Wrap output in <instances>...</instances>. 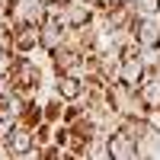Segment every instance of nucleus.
Masks as SVG:
<instances>
[{"label": "nucleus", "mask_w": 160, "mask_h": 160, "mask_svg": "<svg viewBox=\"0 0 160 160\" xmlns=\"http://www.w3.org/2000/svg\"><path fill=\"white\" fill-rule=\"evenodd\" d=\"M7 71L13 77V87H16V96L22 99H38L45 90V71L42 64L32 61V55H10L7 58Z\"/></svg>", "instance_id": "f257e3e1"}, {"label": "nucleus", "mask_w": 160, "mask_h": 160, "mask_svg": "<svg viewBox=\"0 0 160 160\" xmlns=\"http://www.w3.org/2000/svg\"><path fill=\"white\" fill-rule=\"evenodd\" d=\"M102 148H106V160H141L138 138H131L122 125H115V128L106 131Z\"/></svg>", "instance_id": "f03ea898"}, {"label": "nucleus", "mask_w": 160, "mask_h": 160, "mask_svg": "<svg viewBox=\"0 0 160 160\" xmlns=\"http://www.w3.org/2000/svg\"><path fill=\"white\" fill-rule=\"evenodd\" d=\"M0 157H10V160H19V157H35V128L19 122L16 131L10 135V141L0 148Z\"/></svg>", "instance_id": "7ed1b4c3"}, {"label": "nucleus", "mask_w": 160, "mask_h": 160, "mask_svg": "<svg viewBox=\"0 0 160 160\" xmlns=\"http://www.w3.org/2000/svg\"><path fill=\"white\" fill-rule=\"evenodd\" d=\"M131 38L148 55H160V16H138L131 26Z\"/></svg>", "instance_id": "20e7f679"}, {"label": "nucleus", "mask_w": 160, "mask_h": 160, "mask_svg": "<svg viewBox=\"0 0 160 160\" xmlns=\"http://www.w3.org/2000/svg\"><path fill=\"white\" fill-rule=\"evenodd\" d=\"M42 51V22H16L13 26V55Z\"/></svg>", "instance_id": "39448f33"}, {"label": "nucleus", "mask_w": 160, "mask_h": 160, "mask_svg": "<svg viewBox=\"0 0 160 160\" xmlns=\"http://www.w3.org/2000/svg\"><path fill=\"white\" fill-rule=\"evenodd\" d=\"M51 90L58 93V96L64 102H80L87 93V77L83 74H55V80H51Z\"/></svg>", "instance_id": "423d86ee"}, {"label": "nucleus", "mask_w": 160, "mask_h": 160, "mask_svg": "<svg viewBox=\"0 0 160 160\" xmlns=\"http://www.w3.org/2000/svg\"><path fill=\"white\" fill-rule=\"evenodd\" d=\"M138 93H141V99H144L148 115H160V71H157V64L148 71V77L138 83Z\"/></svg>", "instance_id": "0eeeda50"}, {"label": "nucleus", "mask_w": 160, "mask_h": 160, "mask_svg": "<svg viewBox=\"0 0 160 160\" xmlns=\"http://www.w3.org/2000/svg\"><path fill=\"white\" fill-rule=\"evenodd\" d=\"M68 26H64L61 19H55V16H45L42 19V51L45 55H51L55 48H61L64 42H68Z\"/></svg>", "instance_id": "6e6552de"}, {"label": "nucleus", "mask_w": 160, "mask_h": 160, "mask_svg": "<svg viewBox=\"0 0 160 160\" xmlns=\"http://www.w3.org/2000/svg\"><path fill=\"white\" fill-rule=\"evenodd\" d=\"M138 151H141V157H160V125L154 118H151L148 131H144V138L138 141Z\"/></svg>", "instance_id": "1a4fd4ad"}, {"label": "nucleus", "mask_w": 160, "mask_h": 160, "mask_svg": "<svg viewBox=\"0 0 160 160\" xmlns=\"http://www.w3.org/2000/svg\"><path fill=\"white\" fill-rule=\"evenodd\" d=\"M22 122L19 118V112H13V109H7V112H0V148L10 141V135L16 131V125Z\"/></svg>", "instance_id": "9d476101"}, {"label": "nucleus", "mask_w": 160, "mask_h": 160, "mask_svg": "<svg viewBox=\"0 0 160 160\" xmlns=\"http://www.w3.org/2000/svg\"><path fill=\"white\" fill-rule=\"evenodd\" d=\"M138 16H160V0H131Z\"/></svg>", "instance_id": "9b49d317"}, {"label": "nucleus", "mask_w": 160, "mask_h": 160, "mask_svg": "<svg viewBox=\"0 0 160 160\" xmlns=\"http://www.w3.org/2000/svg\"><path fill=\"white\" fill-rule=\"evenodd\" d=\"M118 3H122V0H96L99 13H102V10H112V7H118Z\"/></svg>", "instance_id": "f8f14e48"}, {"label": "nucleus", "mask_w": 160, "mask_h": 160, "mask_svg": "<svg viewBox=\"0 0 160 160\" xmlns=\"http://www.w3.org/2000/svg\"><path fill=\"white\" fill-rule=\"evenodd\" d=\"M80 3H90V7H96V0H80ZM96 10H99V7H96Z\"/></svg>", "instance_id": "ddd939ff"}, {"label": "nucleus", "mask_w": 160, "mask_h": 160, "mask_svg": "<svg viewBox=\"0 0 160 160\" xmlns=\"http://www.w3.org/2000/svg\"><path fill=\"white\" fill-rule=\"evenodd\" d=\"M157 71H160V61H157Z\"/></svg>", "instance_id": "4468645a"}]
</instances>
